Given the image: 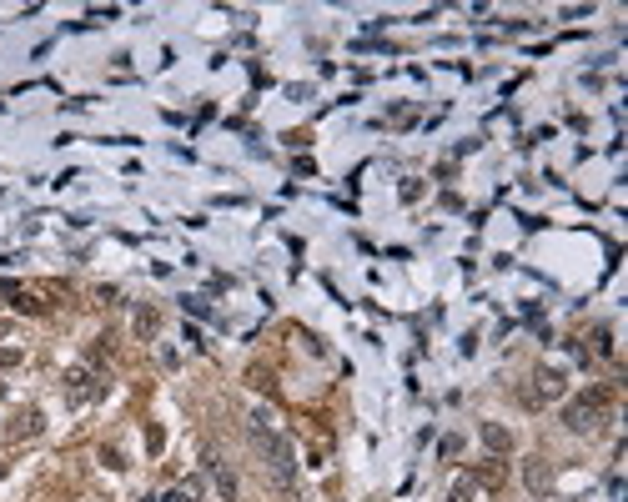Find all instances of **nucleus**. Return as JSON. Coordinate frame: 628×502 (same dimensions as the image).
<instances>
[{
    "instance_id": "nucleus-5",
    "label": "nucleus",
    "mask_w": 628,
    "mask_h": 502,
    "mask_svg": "<svg viewBox=\"0 0 628 502\" xmlns=\"http://www.w3.org/2000/svg\"><path fill=\"white\" fill-rule=\"evenodd\" d=\"M136 331H141V337H151V331H156V311H151V306L136 311Z\"/></svg>"
},
{
    "instance_id": "nucleus-2",
    "label": "nucleus",
    "mask_w": 628,
    "mask_h": 502,
    "mask_svg": "<svg viewBox=\"0 0 628 502\" xmlns=\"http://www.w3.org/2000/svg\"><path fill=\"white\" fill-rule=\"evenodd\" d=\"M609 402H613V392L609 387H593L588 397H578V402L568 407V427L573 432H593L603 422V412H609Z\"/></svg>"
},
{
    "instance_id": "nucleus-1",
    "label": "nucleus",
    "mask_w": 628,
    "mask_h": 502,
    "mask_svg": "<svg viewBox=\"0 0 628 502\" xmlns=\"http://www.w3.org/2000/svg\"><path fill=\"white\" fill-rule=\"evenodd\" d=\"M257 442H262V452H266V462H271V472H277V483H291V467H297V452H291V442L287 437H277V432H266V417H257Z\"/></svg>"
},
{
    "instance_id": "nucleus-4",
    "label": "nucleus",
    "mask_w": 628,
    "mask_h": 502,
    "mask_svg": "<svg viewBox=\"0 0 628 502\" xmlns=\"http://www.w3.org/2000/svg\"><path fill=\"white\" fill-rule=\"evenodd\" d=\"M40 432V412H20V422L10 427V437H35Z\"/></svg>"
},
{
    "instance_id": "nucleus-3",
    "label": "nucleus",
    "mask_w": 628,
    "mask_h": 502,
    "mask_svg": "<svg viewBox=\"0 0 628 502\" xmlns=\"http://www.w3.org/2000/svg\"><path fill=\"white\" fill-rule=\"evenodd\" d=\"M86 382H91V376H86V372H80V367H76V372H71V382H66V392H71V402H86V397H91V387H86Z\"/></svg>"
},
{
    "instance_id": "nucleus-7",
    "label": "nucleus",
    "mask_w": 628,
    "mask_h": 502,
    "mask_svg": "<svg viewBox=\"0 0 628 502\" xmlns=\"http://www.w3.org/2000/svg\"><path fill=\"white\" fill-rule=\"evenodd\" d=\"M483 437H488V447H498V452L508 447V432H502V427H483Z\"/></svg>"
},
{
    "instance_id": "nucleus-6",
    "label": "nucleus",
    "mask_w": 628,
    "mask_h": 502,
    "mask_svg": "<svg viewBox=\"0 0 628 502\" xmlns=\"http://www.w3.org/2000/svg\"><path fill=\"white\" fill-rule=\"evenodd\" d=\"M538 382H543V392H548V397H558V392H563V372H543Z\"/></svg>"
}]
</instances>
